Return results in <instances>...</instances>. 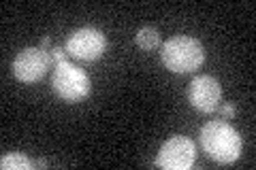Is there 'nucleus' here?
<instances>
[{"instance_id":"1","label":"nucleus","mask_w":256,"mask_h":170,"mask_svg":"<svg viewBox=\"0 0 256 170\" xmlns=\"http://www.w3.org/2000/svg\"><path fill=\"white\" fill-rule=\"evenodd\" d=\"M201 147L218 164H233L242 156V136L226 121H210L201 130Z\"/></svg>"},{"instance_id":"12","label":"nucleus","mask_w":256,"mask_h":170,"mask_svg":"<svg viewBox=\"0 0 256 170\" xmlns=\"http://www.w3.org/2000/svg\"><path fill=\"white\" fill-rule=\"evenodd\" d=\"M50 43H52L50 36H43V40H41V49H43V51H50Z\"/></svg>"},{"instance_id":"5","label":"nucleus","mask_w":256,"mask_h":170,"mask_svg":"<svg viewBox=\"0 0 256 170\" xmlns=\"http://www.w3.org/2000/svg\"><path fill=\"white\" fill-rule=\"evenodd\" d=\"M196 147L188 136H171L158 151L156 166L162 170H188L194 164Z\"/></svg>"},{"instance_id":"8","label":"nucleus","mask_w":256,"mask_h":170,"mask_svg":"<svg viewBox=\"0 0 256 170\" xmlns=\"http://www.w3.org/2000/svg\"><path fill=\"white\" fill-rule=\"evenodd\" d=\"M0 166L2 170H30L34 168V162L28 160L24 153H4L0 160Z\"/></svg>"},{"instance_id":"11","label":"nucleus","mask_w":256,"mask_h":170,"mask_svg":"<svg viewBox=\"0 0 256 170\" xmlns=\"http://www.w3.org/2000/svg\"><path fill=\"white\" fill-rule=\"evenodd\" d=\"M218 111L222 113L224 117H233L235 115V107H233V104H224V107H218Z\"/></svg>"},{"instance_id":"9","label":"nucleus","mask_w":256,"mask_h":170,"mask_svg":"<svg viewBox=\"0 0 256 170\" xmlns=\"http://www.w3.org/2000/svg\"><path fill=\"white\" fill-rule=\"evenodd\" d=\"M134 40H137V45L141 47V49L150 51V49H156V47L160 45V34H158V30H156V28L146 26V28H141V30L137 32Z\"/></svg>"},{"instance_id":"2","label":"nucleus","mask_w":256,"mask_h":170,"mask_svg":"<svg viewBox=\"0 0 256 170\" xmlns=\"http://www.w3.org/2000/svg\"><path fill=\"white\" fill-rule=\"evenodd\" d=\"M205 60L203 45L192 36H171L162 45V64L171 72H192L196 70Z\"/></svg>"},{"instance_id":"7","label":"nucleus","mask_w":256,"mask_h":170,"mask_svg":"<svg viewBox=\"0 0 256 170\" xmlns=\"http://www.w3.org/2000/svg\"><path fill=\"white\" fill-rule=\"evenodd\" d=\"M220 98H222V87L214 77L201 75V77L192 79V83L188 87V100L196 111H201V113L218 111Z\"/></svg>"},{"instance_id":"10","label":"nucleus","mask_w":256,"mask_h":170,"mask_svg":"<svg viewBox=\"0 0 256 170\" xmlns=\"http://www.w3.org/2000/svg\"><path fill=\"white\" fill-rule=\"evenodd\" d=\"M50 58H52V64H60V62H66V49H62V47H54L50 49Z\"/></svg>"},{"instance_id":"4","label":"nucleus","mask_w":256,"mask_h":170,"mask_svg":"<svg viewBox=\"0 0 256 170\" xmlns=\"http://www.w3.org/2000/svg\"><path fill=\"white\" fill-rule=\"evenodd\" d=\"M66 53L73 55L77 60H98L107 49V36L96 28H79L70 32L66 38Z\"/></svg>"},{"instance_id":"6","label":"nucleus","mask_w":256,"mask_h":170,"mask_svg":"<svg viewBox=\"0 0 256 170\" xmlns=\"http://www.w3.org/2000/svg\"><path fill=\"white\" fill-rule=\"evenodd\" d=\"M52 64L50 51H43L41 47H28V49L20 51L13 60V72L15 77L24 83H36L45 77L47 68Z\"/></svg>"},{"instance_id":"13","label":"nucleus","mask_w":256,"mask_h":170,"mask_svg":"<svg viewBox=\"0 0 256 170\" xmlns=\"http://www.w3.org/2000/svg\"><path fill=\"white\" fill-rule=\"evenodd\" d=\"M34 166H36V168H45L47 162H45V160H38V162H34Z\"/></svg>"},{"instance_id":"3","label":"nucleus","mask_w":256,"mask_h":170,"mask_svg":"<svg viewBox=\"0 0 256 170\" xmlns=\"http://www.w3.org/2000/svg\"><path fill=\"white\" fill-rule=\"evenodd\" d=\"M52 87L58 98L64 102H79L90 94V77L82 68H77L70 62L56 64L54 75H52Z\"/></svg>"}]
</instances>
